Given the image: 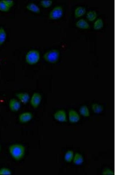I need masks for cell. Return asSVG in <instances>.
<instances>
[{
	"label": "cell",
	"mask_w": 116,
	"mask_h": 175,
	"mask_svg": "<svg viewBox=\"0 0 116 175\" xmlns=\"http://www.w3.org/2000/svg\"><path fill=\"white\" fill-rule=\"evenodd\" d=\"M8 149L11 156L16 161L21 160L25 155V147L23 145L20 144H12L9 146Z\"/></svg>",
	"instance_id": "obj_1"
},
{
	"label": "cell",
	"mask_w": 116,
	"mask_h": 175,
	"mask_svg": "<svg viewBox=\"0 0 116 175\" xmlns=\"http://www.w3.org/2000/svg\"><path fill=\"white\" fill-rule=\"evenodd\" d=\"M40 58V55L38 51L32 50L29 51L27 54L26 59V62L29 64H33L37 63Z\"/></svg>",
	"instance_id": "obj_2"
},
{
	"label": "cell",
	"mask_w": 116,
	"mask_h": 175,
	"mask_svg": "<svg viewBox=\"0 0 116 175\" xmlns=\"http://www.w3.org/2000/svg\"><path fill=\"white\" fill-rule=\"evenodd\" d=\"M59 57V52L56 50L48 51L45 53L44 56V57L46 61L51 63L56 62Z\"/></svg>",
	"instance_id": "obj_3"
},
{
	"label": "cell",
	"mask_w": 116,
	"mask_h": 175,
	"mask_svg": "<svg viewBox=\"0 0 116 175\" xmlns=\"http://www.w3.org/2000/svg\"><path fill=\"white\" fill-rule=\"evenodd\" d=\"M63 9L60 6H57L54 8L50 12L49 18L53 20L60 18L63 15Z\"/></svg>",
	"instance_id": "obj_4"
},
{
	"label": "cell",
	"mask_w": 116,
	"mask_h": 175,
	"mask_svg": "<svg viewBox=\"0 0 116 175\" xmlns=\"http://www.w3.org/2000/svg\"><path fill=\"white\" fill-rule=\"evenodd\" d=\"M33 115L32 113L26 112L22 113L19 115L18 118L20 123L24 124L30 121L32 119Z\"/></svg>",
	"instance_id": "obj_5"
},
{
	"label": "cell",
	"mask_w": 116,
	"mask_h": 175,
	"mask_svg": "<svg viewBox=\"0 0 116 175\" xmlns=\"http://www.w3.org/2000/svg\"><path fill=\"white\" fill-rule=\"evenodd\" d=\"M41 100V96L38 93H34L30 100V104L34 108H37L40 104Z\"/></svg>",
	"instance_id": "obj_6"
},
{
	"label": "cell",
	"mask_w": 116,
	"mask_h": 175,
	"mask_svg": "<svg viewBox=\"0 0 116 175\" xmlns=\"http://www.w3.org/2000/svg\"><path fill=\"white\" fill-rule=\"evenodd\" d=\"M54 117L56 120L59 122L66 121V113L63 110H59L56 111L54 114Z\"/></svg>",
	"instance_id": "obj_7"
},
{
	"label": "cell",
	"mask_w": 116,
	"mask_h": 175,
	"mask_svg": "<svg viewBox=\"0 0 116 175\" xmlns=\"http://www.w3.org/2000/svg\"><path fill=\"white\" fill-rule=\"evenodd\" d=\"M9 107L12 111L17 112L20 108L21 104L17 100L14 98L12 99L9 101Z\"/></svg>",
	"instance_id": "obj_8"
},
{
	"label": "cell",
	"mask_w": 116,
	"mask_h": 175,
	"mask_svg": "<svg viewBox=\"0 0 116 175\" xmlns=\"http://www.w3.org/2000/svg\"><path fill=\"white\" fill-rule=\"evenodd\" d=\"M69 119L71 123L77 122L80 119V116L75 110L71 109L69 111Z\"/></svg>",
	"instance_id": "obj_9"
},
{
	"label": "cell",
	"mask_w": 116,
	"mask_h": 175,
	"mask_svg": "<svg viewBox=\"0 0 116 175\" xmlns=\"http://www.w3.org/2000/svg\"><path fill=\"white\" fill-rule=\"evenodd\" d=\"M16 96L21 102L24 104L27 103L28 101L30 96L27 93H19L16 94Z\"/></svg>",
	"instance_id": "obj_10"
},
{
	"label": "cell",
	"mask_w": 116,
	"mask_h": 175,
	"mask_svg": "<svg viewBox=\"0 0 116 175\" xmlns=\"http://www.w3.org/2000/svg\"><path fill=\"white\" fill-rule=\"evenodd\" d=\"M76 25L77 27L83 29H88L89 27L88 24L83 19L78 21L76 23Z\"/></svg>",
	"instance_id": "obj_11"
},
{
	"label": "cell",
	"mask_w": 116,
	"mask_h": 175,
	"mask_svg": "<svg viewBox=\"0 0 116 175\" xmlns=\"http://www.w3.org/2000/svg\"><path fill=\"white\" fill-rule=\"evenodd\" d=\"M27 8L29 10L35 13H39L40 9L39 7L33 3L28 4L26 6Z\"/></svg>",
	"instance_id": "obj_12"
},
{
	"label": "cell",
	"mask_w": 116,
	"mask_h": 175,
	"mask_svg": "<svg viewBox=\"0 0 116 175\" xmlns=\"http://www.w3.org/2000/svg\"><path fill=\"white\" fill-rule=\"evenodd\" d=\"M86 9L84 8L79 7L75 10V17L76 18L79 17L85 14Z\"/></svg>",
	"instance_id": "obj_13"
},
{
	"label": "cell",
	"mask_w": 116,
	"mask_h": 175,
	"mask_svg": "<svg viewBox=\"0 0 116 175\" xmlns=\"http://www.w3.org/2000/svg\"><path fill=\"white\" fill-rule=\"evenodd\" d=\"M83 162V158L82 156L78 153H76L73 160L74 163L76 165H80Z\"/></svg>",
	"instance_id": "obj_14"
},
{
	"label": "cell",
	"mask_w": 116,
	"mask_h": 175,
	"mask_svg": "<svg viewBox=\"0 0 116 175\" xmlns=\"http://www.w3.org/2000/svg\"><path fill=\"white\" fill-rule=\"evenodd\" d=\"M79 111L80 114L84 116L88 117L89 116V109L86 105H83L81 106Z\"/></svg>",
	"instance_id": "obj_15"
},
{
	"label": "cell",
	"mask_w": 116,
	"mask_h": 175,
	"mask_svg": "<svg viewBox=\"0 0 116 175\" xmlns=\"http://www.w3.org/2000/svg\"><path fill=\"white\" fill-rule=\"evenodd\" d=\"M93 111L96 113H99L102 112L103 109L102 106L97 104H94L92 106Z\"/></svg>",
	"instance_id": "obj_16"
},
{
	"label": "cell",
	"mask_w": 116,
	"mask_h": 175,
	"mask_svg": "<svg viewBox=\"0 0 116 175\" xmlns=\"http://www.w3.org/2000/svg\"><path fill=\"white\" fill-rule=\"evenodd\" d=\"M6 33L2 27L0 28V45L3 44L5 42L6 38Z\"/></svg>",
	"instance_id": "obj_17"
},
{
	"label": "cell",
	"mask_w": 116,
	"mask_h": 175,
	"mask_svg": "<svg viewBox=\"0 0 116 175\" xmlns=\"http://www.w3.org/2000/svg\"><path fill=\"white\" fill-rule=\"evenodd\" d=\"M10 8L6 3L5 0L0 1V10L3 11H7Z\"/></svg>",
	"instance_id": "obj_18"
},
{
	"label": "cell",
	"mask_w": 116,
	"mask_h": 175,
	"mask_svg": "<svg viewBox=\"0 0 116 175\" xmlns=\"http://www.w3.org/2000/svg\"><path fill=\"white\" fill-rule=\"evenodd\" d=\"M102 20L101 19H98L94 23V28L95 29L98 30L101 29L103 27Z\"/></svg>",
	"instance_id": "obj_19"
},
{
	"label": "cell",
	"mask_w": 116,
	"mask_h": 175,
	"mask_svg": "<svg viewBox=\"0 0 116 175\" xmlns=\"http://www.w3.org/2000/svg\"><path fill=\"white\" fill-rule=\"evenodd\" d=\"M73 157V152L72 150H69L66 153L65 159L68 162H70L72 160Z\"/></svg>",
	"instance_id": "obj_20"
},
{
	"label": "cell",
	"mask_w": 116,
	"mask_h": 175,
	"mask_svg": "<svg viewBox=\"0 0 116 175\" xmlns=\"http://www.w3.org/2000/svg\"><path fill=\"white\" fill-rule=\"evenodd\" d=\"M97 17V14L95 11H91L88 12L87 15V18L90 21H93Z\"/></svg>",
	"instance_id": "obj_21"
},
{
	"label": "cell",
	"mask_w": 116,
	"mask_h": 175,
	"mask_svg": "<svg viewBox=\"0 0 116 175\" xmlns=\"http://www.w3.org/2000/svg\"><path fill=\"white\" fill-rule=\"evenodd\" d=\"M12 174L11 170L8 168L3 167L0 169V175H11Z\"/></svg>",
	"instance_id": "obj_22"
},
{
	"label": "cell",
	"mask_w": 116,
	"mask_h": 175,
	"mask_svg": "<svg viewBox=\"0 0 116 175\" xmlns=\"http://www.w3.org/2000/svg\"><path fill=\"white\" fill-rule=\"evenodd\" d=\"M41 5L44 8L50 7L52 4V1L50 0H43L40 2Z\"/></svg>",
	"instance_id": "obj_23"
},
{
	"label": "cell",
	"mask_w": 116,
	"mask_h": 175,
	"mask_svg": "<svg viewBox=\"0 0 116 175\" xmlns=\"http://www.w3.org/2000/svg\"><path fill=\"white\" fill-rule=\"evenodd\" d=\"M114 173L109 169H105L102 173L103 175H114Z\"/></svg>",
	"instance_id": "obj_24"
},
{
	"label": "cell",
	"mask_w": 116,
	"mask_h": 175,
	"mask_svg": "<svg viewBox=\"0 0 116 175\" xmlns=\"http://www.w3.org/2000/svg\"><path fill=\"white\" fill-rule=\"evenodd\" d=\"M6 3L10 8L12 7L13 5V1L12 0H5Z\"/></svg>",
	"instance_id": "obj_25"
},
{
	"label": "cell",
	"mask_w": 116,
	"mask_h": 175,
	"mask_svg": "<svg viewBox=\"0 0 116 175\" xmlns=\"http://www.w3.org/2000/svg\"><path fill=\"white\" fill-rule=\"evenodd\" d=\"M1 146L0 145V151H1Z\"/></svg>",
	"instance_id": "obj_26"
}]
</instances>
